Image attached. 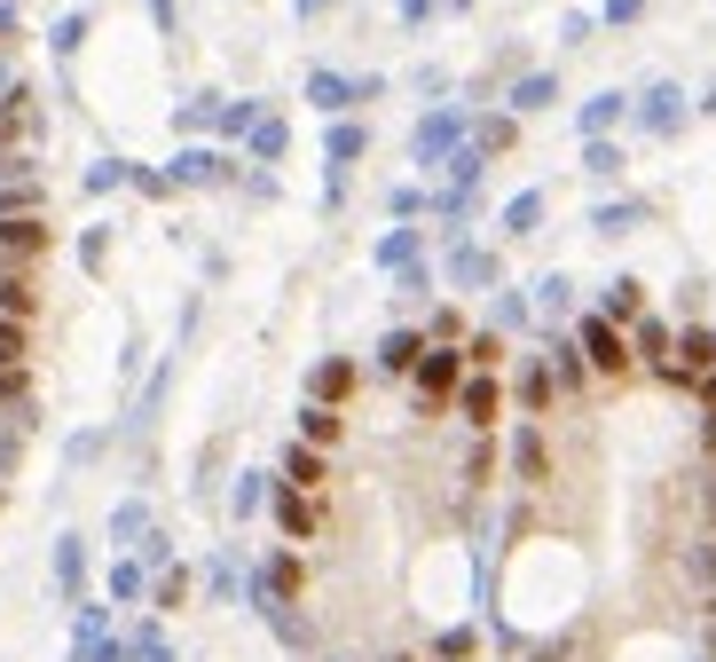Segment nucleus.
Returning a JSON list of instances; mask_svg holds the SVG:
<instances>
[{
  "label": "nucleus",
  "mask_w": 716,
  "mask_h": 662,
  "mask_svg": "<svg viewBox=\"0 0 716 662\" xmlns=\"http://www.w3.org/2000/svg\"><path fill=\"white\" fill-rule=\"evenodd\" d=\"M465 134H473V119H465L457 103H441V111H425V119H417V134H410V158H417V165H441V158H450Z\"/></svg>",
  "instance_id": "nucleus-1"
},
{
  "label": "nucleus",
  "mask_w": 716,
  "mask_h": 662,
  "mask_svg": "<svg viewBox=\"0 0 716 662\" xmlns=\"http://www.w3.org/2000/svg\"><path fill=\"white\" fill-rule=\"evenodd\" d=\"M410 379H417V402L433 410V402H450V394L465 387V355H457V348H433V340H425V355H417V371H410Z\"/></svg>",
  "instance_id": "nucleus-2"
},
{
  "label": "nucleus",
  "mask_w": 716,
  "mask_h": 662,
  "mask_svg": "<svg viewBox=\"0 0 716 662\" xmlns=\"http://www.w3.org/2000/svg\"><path fill=\"white\" fill-rule=\"evenodd\" d=\"M371 96H379V79H346V71H331V63H315V71H307V103H315V111H331V119H339V111H354V103H371Z\"/></svg>",
  "instance_id": "nucleus-3"
},
{
  "label": "nucleus",
  "mask_w": 716,
  "mask_h": 662,
  "mask_svg": "<svg viewBox=\"0 0 716 662\" xmlns=\"http://www.w3.org/2000/svg\"><path fill=\"white\" fill-rule=\"evenodd\" d=\"M441 277H450L457 292H496V253H488V244H450V261H441Z\"/></svg>",
  "instance_id": "nucleus-4"
},
{
  "label": "nucleus",
  "mask_w": 716,
  "mask_h": 662,
  "mask_svg": "<svg viewBox=\"0 0 716 662\" xmlns=\"http://www.w3.org/2000/svg\"><path fill=\"white\" fill-rule=\"evenodd\" d=\"M631 119H638L646 134H677V127H685V88H677V79H654Z\"/></svg>",
  "instance_id": "nucleus-5"
},
{
  "label": "nucleus",
  "mask_w": 716,
  "mask_h": 662,
  "mask_svg": "<svg viewBox=\"0 0 716 662\" xmlns=\"http://www.w3.org/2000/svg\"><path fill=\"white\" fill-rule=\"evenodd\" d=\"M575 348H583V363H591V371H631V348H622V331H614L606 315H583Z\"/></svg>",
  "instance_id": "nucleus-6"
},
{
  "label": "nucleus",
  "mask_w": 716,
  "mask_h": 662,
  "mask_svg": "<svg viewBox=\"0 0 716 662\" xmlns=\"http://www.w3.org/2000/svg\"><path fill=\"white\" fill-rule=\"evenodd\" d=\"M213 182H229V158H221V150L190 142L182 158H173V190H213Z\"/></svg>",
  "instance_id": "nucleus-7"
},
{
  "label": "nucleus",
  "mask_w": 716,
  "mask_h": 662,
  "mask_svg": "<svg viewBox=\"0 0 716 662\" xmlns=\"http://www.w3.org/2000/svg\"><path fill=\"white\" fill-rule=\"evenodd\" d=\"M276 529H284L292 544H307V536L323 529V513H315V489H276Z\"/></svg>",
  "instance_id": "nucleus-8"
},
{
  "label": "nucleus",
  "mask_w": 716,
  "mask_h": 662,
  "mask_svg": "<svg viewBox=\"0 0 716 662\" xmlns=\"http://www.w3.org/2000/svg\"><path fill=\"white\" fill-rule=\"evenodd\" d=\"M371 150V134H363V119H331V134H323V158H331V182H346V165Z\"/></svg>",
  "instance_id": "nucleus-9"
},
{
  "label": "nucleus",
  "mask_w": 716,
  "mask_h": 662,
  "mask_svg": "<svg viewBox=\"0 0 716 662\" xmlns=\"http://www.w3.org/2000/svg\"><path fill=\"white\" fill-rule=\"evenodd\" d=\"M56 592H63L71 608L87 600V536H63V544H56Z\"/></svg>",
  "instance_id": "nucleus-10"
},
{
  "label": "nucleus",
  "mask_w": 716,
  "mask_h": 662,
  "mask_svg": "<svg viewBox=\"0 0 716 662\" xmlns=\"http://www.w3.org/2000/svg\"><path fill=\"white\" fill-rule=\"evenodd\" d=\"M417 355H425V331H410V323H402V331H386V340H379V371H386V379L417 371Z\"/></svg>",
  "instance_id": "nucleus-11"
},
{
  "label": "nucleus",
  "mask_w": 716,
  "mask_h": 662,
  "mask_svg": "<svg viewBox=\"0 0 716 662\" xmlns=\"http://www.w3.org/2000/svg\"><path fill=\"white\" fill-rule=\"evenodd\" d=\"M504 103H512V111H552V103H559V71H520Z\"/></svg>",
  "instance_id": "nucleus-12"
},
{
  "label": "nucleus",
  "mask_w": 716,
  "mask_h": 662,
  "mask_svg": "<svg viewBox=\"0 0 716 662\" xmlns=\"http://www.w3.org/2000/svg\"><path fill=\"white\" fill-rule=\"evenodd\" d=\"M614 119H631V96H591L583 111H575V127H583V142H598V134H614Z\"/></svg>",
  "instance_id": "nucleus-13"
},
{
  "label": "nucleus",
  "mask_w": 716,
  "mask_h": 662,
  "mask_svg": "<svg viewBox=\"0 0 716 662\" xmlns=\"http://www.w3.org/2000/svg\"><path fill=\"white\" fill-rule=\"evenodd\" d=\"M457 410H465V427H496V379L473 371V379L457 387Z\"/></svg>",
  "instance_id": "nucleus-14"
},
{
  "label": "nucleus",
  "mask_w": 716,
  "mask_h": 662,
  "mask_svg": "<svg viewBox=\"0 0 716 662\" xmlns=\"http://www.w3.org/2000/svg\"><path fill=\"white\" fill-rule=\"evenodd\" d=\"M40 244H48V229H40V213H0V253H40Z\"/></svg>",
  "instance_id": "nucleus-15"
},
{
  "label": "nucleus",
  "mask_w": 716,
  "mask_h": 662,
  "mask_svg": "<svg viewBox=\"0 0 716 662\" xmlns=\"http://www.w3.org/2000/svg\"><path fill=\"white\" fill-rule=\"evenodd\" d=\"M150 529H158V521H150L142 496H127V505L111 513V544H119V552H142V536H150Z\"/></svg>",
  "instance_id": "nucleus-16"
},
{
  "label": "nucleus",
  "mask_w": 716,
  "mask_h": 662,
  "mask_svg": "<svg viewBox=\"0 0 716 662\" xmlns=\"http://www.w3.org/2000/svg\"><path fill=\"white\" fill-rule=\"evenodd\" d=\"M244 142H252V158H260V165H276V158H284V150H292V127H284V119H276V111H260V119H252V134H244Z\"/></svg>",
  "instance_id": "nucleus-17"
},
{
  "label": "nucleus",
  "mask_w": 716,
  "mask_h": 662,
  "mask_svg": "<svg viewBox=\"0 0 716 662\" xmlns=\"http://www.w3.org/2000/svg\"><path fill=\"white\" fill-rule=\"evenodd\" d=\"M346 387H354V363H339V355L307 371V402H346Z\"/></svg>",
  "instance_id": "nucleus-18"
},
{
  "label": "nucleus",
  "mask_w": 716,
  "mask_h": 662,
  "mask_svg": "<svg viewBox=\"0 0 716 662\" xmlns=\"http://www.w3.org/2000/svg\"><path fill=\"white\" fill-rule=\"evenodd\" d=\"M417 253H425V237H417V229H386V237H379V269H394V277H402V269H417Z\"/></svg>",
  "instance_id": "nucleus-19"
},
{
  "label": "nucleus",
  "mask_w": 716,
  "mask_h": 662,
  "mask_svg": "<svg viewBox=\"0 0 716 662\" xmlns=\"http://www.w3.org/2000/svg\"><path fill=\"white\" fill-rule=\"evenodd\" d=\"M512 473H520V481H544V473H552L544 434H535V427H520V434H512Z\"/></svg>",
  "instance_id": "nucleus-20"
},
{
  "label": "nucleus",
  "mask_w": 716,
  "mask_h": 662,
  "mask_svg": "<svg viewBox=\"0 0 716 662\" xmlns=\"http://www.w3.org/2000/svg\"><path fill=\"white\" fill-rule=\"evenodd\" d=\"M205 592H213V600H244V560H236V552H213V560H205Z\"/></svg>",
  "instance_id": "nucleus-21"
},
{
  "label": "nucleus",
  "mask_w": 716,
  "mask_h": 662,
  "mask_svg": "<svg viewBox=\"0 0 716 662\" xmlns=\"http://www.w3.org/2000/svg\"><path fill=\"white\" fill-rule=\"evenodd\" d=\"M535 221H544V190H520V198H504V237H535Z\"/></svg>",
  "instance_id": "nucleus-22"
},
{
  "label": "nucleus",
  "mask_w": 716,
  "mask_h": 662,
  "mask_svg": "<svg viewBox=\"0 0 716 662\" xmlns=\"http://www.w3.org/2000/svg\"><path fill=\"white\" fill-rule=\"evenodd\" d=\"M481 165H488V158H481L473 142H457L450 158H441V182H450V190H481Z\"/></svg>",
  "instance_id": "nucleus-23"
},
{
  "label": "nucleus",
  "mask_w": 716,
  "mask_h": 662,
  "mask_svg": "<svg viewBox=\"0 0 716 662\" xmlns=\"http://www.w3.org/2000/svg\"><path fill=\"white\" fill-rule=\"evenodd\" d=\"M315 481H323V450L315 442H292L284 450V489H315Z\"/></svg>",
  "instance_id": "nucleus-24"
},
{
  "label": "nucleus",
  "mask_w": 716,
  "mask_h": 662,
  "mask_svg": "<svg viewBox=\"0 0 716 662\" xmlns=\"http://www.w3.org/2000/svg\"><path fill=\"white\" fill-rule=\"evenodd\" d=\"M677 371H716V331H677Z\"/></svg>",
  "instance_id": "nucleus-25"
},
{
  "label": "nucleus",
  "mask_w": 716,
  "mask_h": 662,
  "mask_svg": "<svg viewBox=\"0 0 716 662\" xmlns=\"http://www.w3.org/2000/svg\"><path fill=\"white\" fill-rule=\"evenodd\" d=\"M638 308H646V284H638V277H614L598 315H606V323H622V315H638Z\"/></svg>",
  "instance_id": "nucleus-26"
},
{
  "label": "nucleus",
  "mask_w": 716,
  "mask_h": 662,
  "mask_svg": "<svg viewBox=\"0 0 716 662\" xmlns=\"http://www.w3.org/2000/svg\"><path fill=\"white\" fill-rule=\"evenodd\" d=\"M142 592H150V568H142V560H134V552H127V560H119V568H111V600H119V608H134V600H142Z\"/></svg>",
  "instance_id": "nucleus-27"
},
{
  "label": "nucleus",
  "mask_w": 716,
  "mask_h": 662,
  "mask_svg": "<svg viewBox=\"0 0 716 662\" xmlns=\"http://www.w3.org/2000/svg\"><path fill=\"white\" fill-rule=\"evenodd\" d=\"M638 221H646V205H638V198H614V205H598V213H591V229H598V237H622V229H638Z\"/></svg>",
  "instance_id": "nucleus-28"
},
{
  "label": "nucleus",
  "mask_w": 716,
  "mask_h": 662,
  "mask_svg": "<svg viewBox=\"0 0 716 662\" xmlns=\"http://www.w3.org/2000/svg\"><path fill=\"white\" fill-rule=\"evenodd\" d=\"M473 654H481V631L473 623H450V631L433 639V662H473Z\"/></svg>",
  "instance_id": "nucleus-29"
},
{
  "label": "nucleus",
  "mask_w": 716,
  "mask_h": 662,
  "mask_svg": "<svg viewBox=\"0 0 716 662\" xmlns=\"http://www.w3.org/2000/svg\"><path fill=\"white\" fill-rule=\"evenodd\" d=\"M95 639H111V608L79 600V615H71V646H95Z\"/></svg>",
  "instance_id": "nucleus-30"
},
{
  "label": "nucleus",
  "mask_w": 716,
  "mask_h": 662,
  "mask_svg": "<svg viewBox=\"0 0 716 662\" xmlns=\"http://www.w3.org/2000/svg\"><path fill=\"white\" fill-rule=\"evenodd\" d=\"M300 442H315V450L339 442V410H331V402H307V410H300Z\"/></svg>",
  "instance_id": "nucleus-31"
},
{
  "label": "nucleus",
  "mask_w": 716,
  "mask_h": 662,
  "mask_svg": "<svg viewBox=\"0 0 716 662\" xmlns=\"http://www.w3.org/2000/svg\"><path fill=\"white\" fill-rule=\"evenodd\" d=\"M260 505H268V473H236V489H229V513H236V521H252Z\"/></svg>",
  "instance_id": "nucleus-32"
},
{
  "label": "nucleus",
  "mask_w": 716,
  "mask_h": 662,
  "mask_svg": "<svg viewBox=\"0 0 716 662\" xmlns=\"http://www.w3.org/2000/svg\"><path fill=\"white\" fill-rule=\"evenodd\" d=\"M268 631H276L284 646H315V623H307L300 608H268Z\"/></svg>",
  "instance_id": "nucleus-33"
},
{
  "label": "nucleus",
  "mask_w": 716,
  "mask_h": 662,
  "mask_svg": "<svg viewBox=\"0 0 716 662\" xmlns=\"http://www.w3.org/2000/svg\"><path fill=\"white\" fill-rule=\"evenodd\" d=\"M173 127H182V134H205V127H221V96H190L182 111H173Z\"/></svg>",
  "instance_id": "nucleus-34"
},
{
  "label": "nucleus",
  "mask_w": 716,
  "mask_h": 662,
  "mask_svg": "<svg viewBox=\"0 0 716 662\" xmlns=\"http://www.w3.org/2000/svg\"><path fill=\"white\" fill-rule=\"evenodd\" d=\"M552 387H559V379H552V363H527V371H520V402H527V419L552 402Z\"/></svg>",
  "instance_id": "nucleus-35"
},
{
  "label": "nucleus",
  "mask_w": 716,
  "mask_h": 662,
  "mask_svg": "<svg viewBox=\"0 0 716 662\" xmlns=\"http://www.w3.org/2000/svg\"><path fill=\"white\" fill-rule=\"evenodd\" d=\"M677 340H669V323H638V355L646 363H662V371H677V355H669Z\"/></svg>",
  "instance_id": "nucleus-36"
},
{
  "label": "nucleus",
  "mask_w": 716,
  "mask_h": 662,
  "mask_svg": "<svg viewBox=\"0 0 716 662\" xmlns=\"http://www.w3.org/2000/svg\"><path fill=\"white\" fill-rule=\"evenodd\" d=\"M481 158H496V150H512V119H473V134H465Z\"/></svg>",
  "instance_id": "nucleus-37"
},
{
  "label": "nucleus",
  "mask_w": 716,
  "mask_h": 662,
  "mask_svg": "<svg viewBox=\"0 0 716 662\" xmlns=\"http://www.w3.org/2000/svg\"><path fill=\"white\" fill-rule=\"evenodd\" d=\"M0 315H17V323L32 315V284H24L17 269H0Z\"/></svg>",
  "instance_id": "nucleus-38"
},
{
  "label": "nucleus",
  "mask_w": 716,
  "mask_h": 662,
  "mask_svg": "<svg viewBox=\"0 0 716 662\" xmlns=\"http://www.w3.org/2000/svg\"><path fill=\"white\" fill-rule=\"evenodd\" d=\"M575 308V284L567 277H544V284H535V315H567Z\"/></svg>",
  "instance_id": "nucleus-39"
},
{
  "label": "nucleus",
  "mask_w": 716,
  "mask_h": 662,
  "mask_svg": "<svg viewBox=\"0 0 716 662\" xmlns=\"http://www.w3.org/2000/svg\"><path fill=\"white\" fill-rule=\"evenodd\" d=\"M127 182V158H95V165H87V198H111Z\"/></svg>",
  "instance_id": "nucleus-40"
},
{
  "label": "nucleus",
  "mask_w": 716,
  "mask_h": 662,
  "mask_svg": "<svg viewBox=\"0 0 716 662\" xmlns=\"http://www.w3.org/2000/svg\"><path fill=\"white\" fill-rule=\"evenodd\" d=\"M552 379H559L567 394L583 387V348H575V340H559V348H552Z\"/></svg>",
  "instance_id": "nucleus-41"
},
{
  "label": "nucleus",
  "mask_w": 716,
  "mask_h": 662,
  "mask_svg": "<svg viewBox=\"0 0 716 662\" xmlns=\"http://www.w3.org/2000/svg\"><path fill=\"white\" fill-rule=\"evenodd\" d=\"M583 165H591L598 182H614V174H622V150H614V142L598 134V142H583Z\"/></svg>",
  "instance_id": "nucleus-42"
},
{
  "label": "nucleus",
  "mask_w": 716,
  "mask_h": 662,
  "mask_svg": "<svg viewBox=\"0 0 716 662\" xmlns=\"http://www.w3.org/2000/svg\"><path fill=\"white\" fill-rule=\"evenodd\" d=\"M0 371H24V323L0 315Z\"/></svg>",
  "instance_id": "nucleus-43"
},
{
  "label": "nucleus",
  "mask_w": 716,
  "mask_h": 662,
  "mask_svg": "<svg viewBox=\"0 0 716 662\" xmlns=\"http://www.w3.org/2000/svg\"><path fill=\"white\" fill-rule=\"evenodd\" d=\"M158 608H182L190 600V568H158V592H150Z\"/></svg>",
  "instance_id": "nucleus-44"
},
{
  "label": "nucleus",
  "mask_w": 716,
  "mask_h": 662,
  "mask_svg": "<svg viewBox=\"0 0 716 662\" xmlns=\"http://www.w3.org/2000/svg\"><path fill=\"white\" fill-rule=\"evenodd\" d=\"M79 40H87V9H71V17L48 32V48H56V56H79Z\"/></svg>",
  "instance_id": "nucleus-45"
},
{
  "label": "nucleus",
  "mask_w": 716,
  "mask_h": 662,
  "mask_svg": "<svg viewBox=\"0 0 716 662\" xmlns=\"http://www.w3.org/2000/svg\"><path fill=\"white\" fill-rule=\"evenodd\" d=\"M535 315V300H520V292H496V331H520Z\"/></svg>",
  "instance_id": "nucleus-46"
},
{
  "label": "nucleus",
  "mask_w": 716,
  "mask_h": 662,
  "mask_svg": "<svg viewBox=\"0 0 716 662\" xmlns=\"http://www.w3.org/2000/svg\"><path fill=\"white\" fill-rule=\"evenodd\" d=\"M252 119H260V103H221V134H252Z\"/></svg>",
  "instance_id": "nucleus-47"
},
{
  "label": "nucleus",
  "mask_w": 716,
  "mask_h": 662,
  "mask_svg": "<svg viewBox=\"0 0 716 662\" xmlns=\"http://www.w3.org/2000/svg\"><path fill=\"white\" fill-rule=\"evenodd\" d=\"M646 17V0H606V24H638Z\"/></svg>",
  "instance_id": "nucleus-48"
},
{
  "label": "nucleus",
  "mask_w": 716,
  "mask_h": 662,
  "mask_svg": "<svg viewBox=\"0 0 716 662\" xmlns=\"http://www.w3.org/2000/svg\"><path fill=\"white\" fill-rule=\"evenodd\" d=\"M24 402V371H0V410H17Z\"/></svg>",
  "instance_id": "nucleus-49"
},
{
  "label": "nucleus",
  "mask_w": 716,
  "mask_h": 662,
  "mask_svg": "<svg viewBox=\"0 0 716 662\" xmlns=\"http://www.w3.org/2000/svg\"><path fill=\"white\" fill-rule=\"evenodd\" d=\"M394 9H402L410 24H425V17H433V0H394Z\"/></svg>",
  "instance_id": "nucleus-50"
},
{
  "label": "nucleus",
  "mask_w": 716,
  "mask_h": 662,
  "mask_svg": "<svg viewBox=\"0 0 716 662\" xmlns=\"http://www.w3.org/2000/svg\"><path fill=\"white\" fill-rule=\"evenodd\" d=\"M150 17H158V32H173V0H150Z\"/></svg>",
  "instance_id": "nucleus-51"
},
{
  "label": "nucleus",
  "mask_w": 716,
  "mask_h": 662,
  "mask_svg": "<svg viewBox=\"0 0 716 662\" xmlns=\"http://www.w3.org/2000/svg\"><path fill=\"white\" fill-rule=\"evenodd\" d=\"M323 9H331V0H300V17H323Z\"/></svg>",
  "instance_id": "nucleus-52"
},
{
  "label": "nucleus",
  "mask_w": 716,
  "mask_h": 662,
  "mask_svg": "<svg viewBox=\"0 0 716 662\" xmlns=\"http://www.w3.org/2000/svg\"><path fill=\"white\" fill-rule=\"evenodd\" d=\"M708 521H716V473H708Z\"/></svg>",
  "instance_id": "nucleus-53"
},
{
  "label": "nucleus",
  "mask_w": 716,
  "mask_h": 662,
  "mask_svg": "<svg viewBox=\"0 0 716 662\" xmlns=\"http://www.w3.org/2000/svg\"><path fill=\"white\" fill-rule=\"evenodd\" d=\"M708 615H716V584H708Z\"/></svg>",
  "instance_id": "nucleus-54"
},
{
  "label": "nucleus",
  "mask_w": 716,
  "mask_h": 662,
  "mask_svg": "<svg viewBox=\"0 0 716 662\" xmlns=\"http://www.w3.org/2000/svg\"><path fill=\"white\" fill-rule=\"evenodd\" d=\"M386 662H417V654H386Z\"/></svg>",
  "instance_id": "nucleus-55"
},
{
  "label": "nucleus",
  "mask_w": 716,
  "mask_h": 662,
  "mask_svg": "<svg viewBox=\"0 0 716 662\" xmlns=\"http://www.w3.org/2000/svg\"><path fill=\"white\" fill-rule=\"evenodd\" d=\"M323 662H339V654H323Z\"/></svg>",
  "instance_id": "nucleus-56"
}]
</instances>
